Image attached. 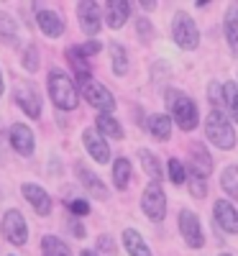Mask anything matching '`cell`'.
<instances>
[{
	"mask_svg": "<svg viewBox=\"0 0 238 256\" xmlns=\"http://www.w3.org/2000/svg\"><path fill=\"white\" fill-rule=\"evenodd\" d=\"M49 95L59 110H74L77 108V88L62 70L49 72Z\"/></svg>",
	"mask_w": 238,
	"mask_h": 256,
	"instance_id": "obj_1",
	"label": "cell"
},
{
	"mask_svg": "<svg viewBox=\"0 0 238 256\" xmlns=\"http://www.w3.org/2000/svg\"><path fill=\"white\" fill-rule=\"evenodd\" d=\"M166 105H169V110H172V116H174V120L182 131H192V128L198 126V105H194L184 92L166 90Z\"/></svg>",
	"mask_w": 238,
	"mask_h": 256,
	"instance_id": "obj_2",
	"label": "cell"
},
{
	"mask_svg": "<svg viewBox=\"0 0 238 256\" xmlns=\"http://www.w3.org/2000/svg\"><path fill=\"white\" fill-rule=\"evenodd\" d=\"M205 134L208 138L215 144V146H220V148H233L236 146V131H233V126L228 123V118L223 116L220 108H212L208 120H205Z\"/></svg>",
	"mask_w": 238,
	"mask_h": 256,
	"instance_id": "obj_3",
	"label": "cell"
},
{
	"mask_svg": "<svg viewBox=\"0 0 238 256\" xmlns=\"http://www.w3.org/2000/svg\"><path fill=\"white\" fill-rule=\"evenodd\" d=\"M13 100L18 102V108L24 110L26 116H31V118L41 116V95H38V90L34 88L31 82L16 80V84H13Z\"/></svg>",
	"mask_w": 238,
	"mask_h": 256,
	"instance_id": "obj_4",
	"label": "cell"
},
{
	"mask_svg": "<svg viewBox=\"0 0 238 256\" xmlns=\"http://www.w3.org/2000/svg\"><path fill=\"white\" fill-rule=\"evenodd\" d=\"M172 34H174L177 46H182V49H187V52L198 49V44H200L198 26H194V20H192L187 13H177V16H174V24H172Z\"/></svg>",
	"mask_w": 238,
	"mask_h": 256,
	"instance_id": "obj_5",
	"label": "cell"
},
{
	"mask_svg": "<svg viewBox=\"0 0 238 256\" xmlns=\"http://www.w3.org/2000/svg\"><path fill=\"white\" fill-rule=\"evenodd\" d=\"M141 208L144 212L151 218V220H164L166 216V198H164V190L159 182H151L144 192V198H141Z\"/></svg>",
	"mask_w": 238,
	"mask_h": 256,
	"instance_id": "obj_6",
	"label": "cell"
},
{
	"mask_svg": "<svg viewBox=\"0 0 238 256\" xmlns=\"http://www.w3.org/2000/svg\"><path fill=\"white\" fill-rule=\"evenodd\" d=\"M3 236L13 244V246H24L26 238H28V228H26V220L18 210H8L6 218H3Z\"/></svg>",
	"mask_w": 238,
	"mask_h": 256,
	"instance_id": "obj_7",
	"label": "cell"
},
{
	"mask_svg": "<svg viewBox=\"0 0 238 256\" xmlns=\"http://www.w3.org/2000/svg\"><path fill=\"white\" fill-rule=\"evenodd\" d=\"M82 92H84V100H88L92 108H98L100 113H108V110L116 108V98L108 92L100 82H95V80L84 82V84H82Z\"/></svg>",
	"mask_w": 238,
	"mask_h": 256,
	"instance_id": "obj_8",
	"label": "cell"
},
{
	"mask_svg": "<svg viewBox=\"0 0 238 256\" xmlns=\"http://www.w3.org/2000/svg\"><path fill=\"white\" fill-rule=\"evenodd\" d=\"M180 230H182V236H184L187 246L202 248V244H205L202 228H200V220H198V216H194L192 210H182V212H180Z\"/></svg>",
	"mask_w": 238,
	"mask_h": 256,
	"instance_id": "obj_9",
	"label": "cell"
},
{
	"mask_svg": "<svg viewBox=\"0 0 238 256\" xmlns=\"http://www.w3.org/2000/svg\"><path fill=\"white\" fill-rule=\"evenodd\" d=\"M82 141H84V148L90 152V156L95 159V164L110 162V148H108V144L102 141V134L98 131V128H88V131L82 134Z\"/></svg>",
	"mask_w": 238,
	"mask_h": 256,
	"instance_id": "obj_10",
	"label": "cell"
},
{
	"mask_svg": "<svg viewBox=\"0 0 238 256\" xmlns=\"http://www.w3.org/2000/svg\"><path fill=\"white\" fill-rule=\"evenodd\" d=\"M77 16H80V26L84 34L95 36L100 31V8L95 0H82V3L77 6Z\"/></svg>",
	"mask_w": 238,
	"mask_h": 256,
	"instance_id": "obj_11",
	"label": "cell"
},
{
	"mask_svg": "<svg viewBox=\"0 0 238 256\" xmlns=\"http://www.w3.org/2000/svg\"><path fill=\"white\" fill-rule=\"evenodd\" d=\"M215 223H218L226 233H238V210L228 202V200H218L212 208Z\"/></svg>",
	"mask_w": 238,
	"mask_h": 256,
	"instance_id": "obj_12",
	"label": "cell"
},
{
	"mask_svg": "<svg viewBox=\"0 0 238 256\" xmlns=\"http://www.w3.org/2000/svg\"><path fill=\"white\" fill-rule=\"evenodd\" d=\"M10 144L18 154H24V156H31L34 154V134H31V128L26 123H13L10 128Z\"/></svg>",
	"mask_w": 238,
	"mask_h": 256,
	"instance_id": "obj_13",
	"label": "cell"
},
{
	"mask_svg": "<svg viewBox=\"0 0 238 256\" xmlns=\"http://www.w3.org/2000/svg\"><path fill=\"white\" fill-rule=\"evenodd\" d=\"M190 162H192V174L194 177H208L212 172V159L208 154V148L202 144H192L190 146Z\"/></svg>",
	"mask_w": 238,
	"mask_h": 256,
	"instance_id": "obj_14",
	"label": "cell"
},
{
	"mask_svg": "<svg viewBox=\"0 0 238 256\" xmlns=\"http://www.w3.org/2000/svg\"><path fill=\"white\" fill-rule=\"evenodd\" d=\"M20 192H24V198L34 205V210L38 212V216H49V212H52V198L38 184H24Z\"/></svg>",
	"mask_w": 238,
	"mask_h": 256,
	"instance_id": "obj_15",
	"label": "cell"
},
{
	"mask_svg": "<svg viewBox=\"0 0 238 256\" xmlns=\"http://www.w3.org/2000/svg\"><path fill=\"white\" fill-rule=\"evenodd\" d=\"M36 24H38L41 31H44L46 36H52V38L54 36H62V31H64V20L54 10H38L36 13Z\"/></svg>",
	"mask_w": 238,
	"mask_h": 256,
	"instance_id": "obj_16",
	"label": "cell"
},
{
	"mask_svg": "<svg viewBox=\"0 0 238 256\" xmlns=\"http://www.w3.org/2000/svg\"><path fill=\"white\" fill-rule=\"evenodd\" d=\"M128 13H131V6L126 0H110L105 8V20L110 28H120L126 20H128Z\"/></svg>",
	"mask_w": 238,
	"mask_h": 256,
	"instance_id": "obj_17",
	"label": "cell"
},
{
	"mask_svg": "<svg viewBox=\"0 0 238 256\" xmlns=\"http://www.w3.org/2000/svg\"><path fill=\"white\" fill-rule=\"evenodd\" d=\"M77 177H80V182H82L84 187L92 192V195H98V200H105V198H108V190L102 187V182H100L95 174H90V169L84 166L82 162H77Z\"/></svg>",
	"mask_w": 238,
	"mask_h": 256,
	"instance_id": "obj_18",
	"label": "cell"
},
{
	"mask_svg": "<svg viewBox=\"0 0 238 256\" xmlns=\"http://www.w3.org/2000/svg\"><path fill=\"white\" fill-rule=\"evenodd\" d=\"M123 244H126V248H128V254H131V256H151L148 246L141 238V233H136L134 228H126L123 230Z\"/></svg>",
	"mask_w": 238,
	"mask_h": 256,
	"instance_id": "obj_19",
	"label": "cell"
},
{
	"mask_svg": "<svg viewBox=\"0 0 238 256\" xmlns=\"http://www.w3.org/2000/svg\"><path fill=\"white\" fill-rule=\"evenodd\" d=\"M148 131H151V136L159 138V141H169V136H172V120H169V116H164V113L151 116L148 118Z\"/></svg>",
	"mask_w": 238,
	"mask_h": 256,
	"instance_id": "obj_20",
	"label": "cell"
},
{
	"mask_svg": "<svg viewBox=\"0 0 238 256\" xmlns=\"http://www.w3.org/2000/svg\"><path fill=\"white\" fill-rule=\"evenodd\" d=\"M67 59H70V64L74 67L77 80H80L82 84L90 82V64H88V59H84V56L77 52V46H70V49H67Z\"/></svg>",
	"mask_w": 238,
	"mask_h": 256,
	"instance_id": "obj_21",
	"label": "cell"
},
{
	"mask_svg": "<svg viewBox=\"0 0 238 256\" xmlns=\"http://www.w3.org/2000/svg\"><path fill=\"white\" fill-rule=\"evenodd\" d=\"M226 36L230 41V49L238 54V6H230L228 8V16H226Z\"/></svg>",
	"mask_w": 238,
	"mask_h": 256,
	"instance_id": "obj_22",
	"label": "cell"
},
{
	"mask_svg": "<svg viewBox=\"0 0 238 256\" xmlns=\"http://www.w3.org/2000/svg\"><path fill=\"white\" fill-rule=\"evenodd\" d=\"M41 248H44V256H72L70 246L64 244L62 238H56V236H44Z\"/></svg>",
	"mask_w": 238,
	"mask_h": 256,
	"instance_id": "obj_23",
	"label": "cell"
},
{
	"mask_svg": "<svg viewBox=\"0 0 238 256\" xmlns=\"http://www.w3.org/2000/svg\"><path fill=\"white\" fill-rule=\"evenodd\" d=\"M138 159L144 162V172L154 182H159L162 180V164H159V159L151 154V152H146V148H141V152H138Z\"/></svg>",
	"mask_w": 238,
	"mask_h": 256,
	"instance_id": "obj_24",
	"label": "cell"
},
{
	"mask_svg": "<svg viewBox=\"0 0 238 256\" xmlns=\"http://www.w3.org/2000/svg\"><path fill=\"white\" fill-rule=\"evenodd\" d=\"M98 131L105 134V136H110V138H123V128L116 118H110L108 113H100L98 118Z\"/></svg>",
	"mask_w": 238,
	"mask_h": 256,
	"instance_id": "obj_25",
	"label": "cell"
},
{
	"mask_svg": "<svg viewBox=\"0 0 238 256\" xmlns=\"http://www.w3.org/2000/svg\"><path fill=\"white\" fill-rule=\"evenodd\" d=\"M223 100H226V108H228L230 118L238 123V84L236 82H226L223 84Z\"/></svg>",
	"mask_w": 238,
	"mask_h": 256,
	"instance_id": "obj_26",
	"label": "cell"
},
{
	"mask_svg": "<svg viewBox=\"0 0 238 256\" xmlns=\"http://www.w3.org/2000/svg\"><path fill=\"white\" fill-rule=\"evenodd\" d=\"M128 180H131V162H128V159H116V166H113V182H116V187L126 190Z\"/></svg>",
	"mask_w": 238,
	"mask_h": 256,
	"instance_id": "obj_27",
	"label": "cell"
},
{
	"mask_svg": "<svg viewBox=\"0 0 238 256\" xmlns=\"http://www.w3.org/2000/svg\"><path fill=\"white\" fill-rule=\"evenodd\" d=\"M110 59H113V72L118 77H123L128 72V56H126V49L120 44H116V41L110 44Z\"/></svg>",
	"mask_w": 238,
	"mask_h": 256,
	"instance_id": "obj_28",
	"label": "cell"
},
{
	"mask_svg": "<svg viewBox=\"0 0 238 256\" xmlns=\"http://www.w3.org/2000/svg\"><path fill=\"white\" fill-rule=\"evenodd\" d=\"M220 184H223V190L228 192L230 198L238 200V166H226V169H223Z\"/></svg>",
	"mask_w": 238,
	"mask_h": 256,
	"instance_id": "obj_29",
	"label": "cell"
},
{
	"mask_svg": "<svg viewBox=\"0 0 238 256\" xmlns=\"http://www.w3.org/2000/svg\"><path fill=\"white\" fill-rule=\"evenodd\" d=\"M166 169H169V180H172V184H184V164H182V162L169 159Z\"/></svg>",
	"mask_w": 238,
	"mask_h": 256,
	"instance_id": "obj_30",
	"label": "cell"
},
{
	"mask_svg": "<svg viewBox=\"0 0 238 256\" xmlns=\"http://www.w3.org/2000/svg\"><path fill=\"white\" fill-rule=\"evenodd\" d=\"M0 36H6V38L16 36V20H13V16H8L3 10H0Z\"/></svg>",
	"mask_w": 238,
	"mask_h": 256,
	"instance_id": "obj_31",
	"label": "cell"
},
{
	"mask_svg": "<svg viewBox=\"0 0 238 256\" xmlns=\"http://www.w3.org/2000/svg\"><path fill=\"white\" fill-rule=\"evenodd\" d=\"M98 251H100L102 256H118V251H116L110 236H100V238H98Z\"/></svg>",
	"mask_w": 238,
	"mask_h": 256,
	"instance_id": "obj_32",
	"label": "cell"
},
{
	"mask_svg": "<svg viewBox=\"0 0 238 256\" xmlns=\"http://www.w3.org/2000/svg\"><path fill=\"white\" fill-rule=\"evenodd\" d=\"M190 192H192L194 198H205V195H208L205 180H202V177H194V174H192V180H190Z\"/></svg>",
	"mask_w": 238,
	"mask_h": 256,
	"instance_id": "obj_33",
	"label": "cell"
},
{
	"mask_svg": "<svg viewBox=\"0 0 238 256\" xmlns=\"http://www.w3.org/2000/svg\"><path fill=\"white\" fill-rule=\"evenodd\" d=\"M24 67L26 70H38V52H36V46H28L26 49V56H24Z\"/></svg>",
	"mask_w": 238,
	"mask_h": 256,
	"instance_id": "obj_34",
	"label": "cell"
},
{
	"mask_svg": "<svg viewBox=\"0 0 238 256\" xmlns=\"http://www.w3.org/2000/svg\"><path fill=\"white\" fill-rule=\"evenodd\" d=\"M100 49H102V44H100V41H88V44L77 46V52H80L84 59H88V56H92V54H98Z\"/></svg>",
	"mask_w": 238,
	"mask_h": 256,
	"instance_id": "obj_35",
	"label": "cell"
},
{
	"mask_svg": "<svg viewBox=\"0 0 238 256\" xmlns=\"http://www.w3.org/2000/svg\"><path fill=\"white\" fill-rule=\"evenodd\" d=\"M70 210L77 212V216H88V212H90V205L84 202V200H70Z\"/></svg>",
	"mask_w": 238,
	"mask_h": 256,
	"instance_id": "obj_36",
	"label": "cell"
},
{
	"mask_svg": "<svg viewBox=\"0 0 238 256\" xmlns=\"http://www.w3.org/2000/svg\"><path fill=\"white\" fill-rule=\"evenodd\" d=\"M208 95H210V102H212V105H220V102H226V100H223V92H220L218 84H210Z\"/></svg>",
	"mask_w": 238,
	"mask_h": 256,
	"instance_id": "obj_37",
	"label": "cell"
},
{
	"mask_svg": "<svg viewBox=\"0 0 238 256\" xmlns=\"http://www.w3.org/2000/svg\"><path fill=\"white\" fill-rule=\"evenodd\" d=\"M136 26H138V31H141L144 41H148V36H151V26H148V20H146V18H138V20H136Z\"/></svg>",
	"mask_w": 238,
	"mask_h": 256,
	"instance_id": "obj_38",
	"label": "cell"
},
{
	"mask_svg": "<svg viewBox=\"0 0 238 256\" xmlns=\"http://www.w3.org/2000/svg\"><path fill=\"white\" fill-rule=\"evenodd\" d=\"M72 233H74L77 238H82V236H84V228H82L80 223H74V226H72Z\"/></svg>",
	"mask_w": 238,
	"mask_h": 256,
	"instance_id": "obj_39",
	"label": "cell"
},
{
	"mask_svg": "<svg viewBox=\"0 0 238 256\" xmlns=\"http://www.w3.org/2000/svg\"><path fill=\"white\" fill-rule=\"evenodd\" d=\"M80 256H95V254H92V251H82Z\"/></svg>",
	"mask_w": 238,
	"mask_h": 256,
	"instance_id": "obj_40",
	"label": "cell"
},
{
	"mask_svg": "<svg viewBox=\"0 0 238 256\" xmlns=\"http://www.w3.org/2000/svg\"><path fill=\"white\" fill-rule=\"evenodd\" d=\"M0 95H3V74H0Z\"/></svg>",
	"mask_w": 238,
	"mask_h": 256,
	"instance_id": "obj_41",
	"label": "cell"
},
{
	"mask_svg": "<svg viewBox=\"0 0 238 256\" xmlns=\"http://www.w3.org/2000/svg\"><path fill=\"white\" fill-rule=\"evenodd\" d=\"M220 256H230V254H220Z\"/></svg>",
	"mask_w": 238,
	"mask_h": 256,
	"instance_id": "obj_42",
	"label": "cell"
}]
</instances>
